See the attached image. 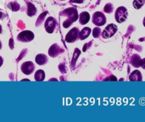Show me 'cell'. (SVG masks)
Masks as SVG:
<instances>
[{"mask_svg": "<svg viewBox=\"0 0 145 122\" xmlns=\"http://www.w3.org/2000/svg\"><path fill=\"white\" fill-rule=\"evenodd\" d=\"M57 22L56 20L52 16H50L47 18L45 22V28L46 31L49 33H52L55 31V27H56Z\"/></svg>", "mask_w": 145, "mask_h": 122, "instance_id": "7", "label": "cell"}, {"mask_svg": "<svg viewBox=\"0 0 145 122\" xmlns=\"http://www.w3.org/2000/svg\"><path fill=\"white\" fill-rule=\"evenodd\" d=\"M3 62H4V60H3V58L0 56V67L3 65Z\"/></svg>", "mask_w": 145, "mask_h": 122, "instance_id": "23", "label": "cell"}, {"mask_svg": "<svg viewBox=\"0 0 145 122\" xmlns=\"http://www.w3.org/2000/svg\"><path fill=\"white\" fill-rule=\"evenodd\" d=\"M140 67L145 70V58L141 60V62H140Z\"/></svg>", "mask_w": 145, "mask_h": 122, "instance_id": "22", "label": "cell"}, {"mask_svg": "<svg viewBox=\"0 0 145 122\" xmlns=\"http://www.w3.org/2000/svg\"><path fill=\"white\" fill-rule=\"evenodd\" d=\"M61 15L67 17V19L65 20L63 23V26L65 28H69L72 25V23L76 21L79 17L77 10L74 7H69V8L66 9L61 13Z\"/></svg>", "mask_w": 145, "mask_h": 122, "instance_id": "1", "label": "cell"}, {"mask_svg": "<svg viewBox=\"0 0 145 122\" xmlns=\"http://www.w3.org/2000/svg\"><path fill=\"white\" fill-rule=\"evenodd\" d=\"M90 20V14L86 11H84L79 14V23L82 25H85Z\"/></svg>", "mask_w": 145, "mask_h": 122, "instance_id": "10", "label": "cell"}, {"mask_svg": "<svg viewBox=\"0 0 145 122\" xmlns=\"http://www.w3.org/2000/svg\"><path fill=\"white\" fill-rule=\"evenodd\" d=\"M113 4L108 3V4H106L104 7V11L105 12L108 13V14H110V13L113 12Z\"/></svg>", "mask_w": 145, "mask_h": 122, "instance_id": "19", "label": "cell"}, {"mask_svg": "<svg viewBox=\"0 0 145 122\" xmlns=\"http://www.w3.org/2000/svg\"><path fill=\"white\" fill-rule=\"evenodd\" d=\"M1 41H0V49H1Z\"/></svg>", "mask_w": 145, "mask_h": 122, "instance_id": "25", "label": "cell"}, {"mask_svg": "<svg viewBox=\"0 0 145 122\" xmlns=\"http://www.w3.org/2000/svg\"><path fill=\"white\" fill-rule=\"evenodd\" d=\"M79 28L74 27L72 29H71L70 31L68 32V33L67 34L66 36H65V41L67 43H73L75 41H76V39L79 37Z\"/></svg>", "mask_w": 145, "mask_h": 122, "instance_id": "6", "label": "cell"}, {"mask_svg": "<svg viewBox=\"0 0 145 122\" xmlns=\"http://www.w3.org/2000/svg\"><path fill=\"white\" fill-rule=\"evenodd\" d=\"M118 31V27L116 24H110L106 26V28H105V29L103 30V33H102V35L104 38H111L112 36L115 35L116 32Z\"/></svg>", "mask_w": 145, "mask_h": 122, "instance_id": "4", "label": "cell"}, {"mask_svg": "<svg viewBox=\"0 0 145 122\" xmlns=\"http://www.w3.org/2000/svg\"><path fill=\"white\" fill-rule=\"evenodd\" d=\"M128 12L127 9L124 7H120L117 9L115 13V18L118 23H123L127 18Z\"/></svg>", "mask_w": 145, "mask_h": 122, "instance_id": "2", "label": "cell"}, {"mask_svg": "<svg viewBox=\"0 0 145 122\" xmlns=\"http://www.w3.org/2000/svg\"><path fill=\"white\" fill-rule=\"evenodd\" d=\"M45 77V74L42 70H38L34 75V78L36 81H43Z\"/></svg>", "mask_w": 145, "mask_h": 122, "instance_id": "15", "label": "cell"}, {"mask_svg": "<svg viewBox=\"0 0 145 122\" xmlns=\"http://www.w3.org/2000/svg\"><path fill=\"white\" fill-rule=\"evenodd\" d=\"M91 33V29L89 27H84L82 31L79 32V37L81 40H84L89 36Z\"/></svg>", "mask_w": 145, "mask_h": 122, "instance_id": "11", "label": "cell"}, {"mask_svg": "<svg viewBox=\"0 0 145 122\" xmlns=\"http://www.w3.org/2000/svg\"><path fill=\"white\" fill-rule=\"evenodd\" d=\"M8 7L10 9H11L14 11H18V10H19L20 9L19 4H18L17 2H11L10 4H8Z\"/></svg>", "mask_w": 145, "mask_h": 122, "instance_id": "18", "label": "cell"}, {"mask_svg": "<svg viewBox=\"0 0 145 122\" xmlns=\"http://www.w3.org/2000/svg\"><path fill=\"white\" fill-rule=\"evenodd\" d=\"M61 52H62V48H61L57 44L55 43V44H53V45L49 48L48 54H49L50 57L55 58V57L57 56L59 54H60Z\"/></svg>", "mask_w": 145, "mask_h": 122, "instance_id": "9", "label": "cell"}, {"mask_svg": "<svg viewBox=\"0 0 145 122\" xmlns=\"http://www.w3.org/2000/svg\"><path fill=\"white\" fill-rule=\"evenodd\" d=\"M21 70L23 73L25 75H31L35 70V65L31 61H27L21 65Z\"/></svg>", "mask_w": 145, "mask_h": 122, "instance_id": "8", "label": "cell"}, {"mask_svg": "<svg viewBox=\"0 0 145 122\" xmlns=\"http://www.w3.org/2000/svg\"><path fill=\"white\" fill-rule=\"evenodd\" d=\"M129 79L130 81H142V76L141 72L139 70H134L130 75Z\"/></svg>", "mask_w": 145, "mask_h": 122, "instance_id": "12", "label": "cell"}, {"mask_svg": "<svg viewBox=\"0 0 145 122\" xmlns=\"http://www.w3.org/2000/svg\"><path fill=\"white\" fill-rule=\"evenodd\" d=\"M35 62L38 65H43L48 62V58L44 54H38L35 57Z\"/></svg>", "mask_w": 145, "mask_h": 122, "instance_id": "13", "label": "cell"}, {"mask_svg": "<svg viewBox=\"0 0 145 122\" xmlns=\"http://www.w3.org/2000/svg\"><path fill=\"white\" fill-rule=\"evenodd\" d=\"M92 21L97 26H102L106 23V18L102 12L96 11L93 14Z\"/></svg>", "mask_w": 145, "mask_h": 122, "instance_id": "3", "label": "cell"}, {"mask_svg": "<svg viewBox=\"0 0 145 122\" xmlns=\"http://www.w3.org/2000/svg\"><path fill=\"white\" fill-rule=\"evenodd\" d=\"M101 28H99V27H96L93 30V36L94 38H99L101 35Z\"/></svg>", "mask_w": 145, "mask_h": 122, "instance_id": "20", "label": "cell"}, {"mask_svg": "<svg viewBox=\"0 0 145 122\" xmlns=\"http://www.w3.org/2000/svg\"><path fill=\"white\" fill-rule=\"evenodd\" d=\"M145 0H134L133 1V6L136 9H140L144 4Z\"/></svg>", "mask_w": 145, "mask_h": 122, "instance_id": "17", "label": "cell"}, {"mask_svg": "<svg viewBox=\"0 0 145 122\" xmlns=\"http://www.w3.org/2000/svg\"><path fill=\"white\" fill-rule=\"evenodd\" d=\"M141 58L139 55H137V54H135V55H133L131 58V62L132 65H133L135 68H139L140 67V62H141Z\"/></svg>", "mask_w": 145, "mask_h": 122, "instance_id": "14", "label": "cell"}, {"mask_svg": "<svg viewBox=\"0 0 145 122\" xmlns=\"http://www.w3.org/2000/svg\"><path fill=\"white\" fill-rule=\"evenodd\" d=\"M70 2L72 3H76V4H82V3L84 2V0H69Z\"/></svg>", "mask_w": 145, "mask_h": 122, "instance_id": "21", "label": "cell"}, {"mask_svg": "<svg viewBox=\"0 0 145 122\" xmlns=\"http://www.w3.org/2000/svg\"><path fill=\"white\" fill-rule=\"evenodd\" d=\"M143 25H144V27H145V17H144V20H143Z\"/></svg>", "mask_w": 145, "mask_h": 122, "instance_id": "24", "label": "cell"}, {"mask_svg": "<svg viewBox=\"0 0 145 122\" xmlns=\"http://www.w3.org/2000/svg\"><path fill=\"white\" fill-rule=\"evenodd\" d=\"M37 9L35 6L31 3H28V7H27V14L29 16H33L36 14Z\"/></svg>", "mask_w": 145, "mask_h": 122, "instance_id": "16", "label": "cell"}, {"mask_svg": "<svg viewBox=\"0 0 145 122\" xmlns=\"http://www.w3.org/2000/svg\"><path fill=\"white\" fill-rule=\"evenodd\" d=\"M17 38L21 42H29L33 40L34 34L31 31H24L18 34Z\"/></svg>", "mask_w": 145, "mask_h": 122, "instance_id": "5", "label": "cell"}]
</instances>
